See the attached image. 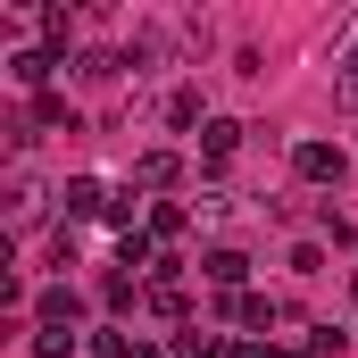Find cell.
Returning <instances> with one entry per match:
<instances>
[{"label": "cell", "instance_id": "1", "mask_svg": "<svg viewBox=\"0 0 358 358\" xmlns=\"http://www.w3.org/2000/svg\"><path fill=\"white\" fill-rule=\"evenodd\" d=\"M292 176H300V183H325V192H342L350 150H342V142H292Z\"/></svg>", "mask_w": 358, "mask_h": 358}, {"label": "cell", "instance_id": "2", "mask_svg": "<svg viewBox=\"0 0 358 358\" xmlns=\"http://www.w3.org/2000/svg\"><path fill=\"white\" fill-rule=\"evenodd\" d=\"M225 317H234V325H250V334H275V325H292V300H275V292H234V300H225Z\"/></svg>", "mask_w": 358, "mask_h": 358}, {"label": "cell", "instance_id": "3", "mask_svg": "<svg viewBox=\"0 0 358 358\" xmlns=\"http://www.w3.org/2000/svg\"><path fill=\"white\" fill-rule=\"evenodd\" d=\"M59 67H67V59H50L42 42H25V50H8V84H17V92H34V100L50 92V76H59Z\"/></svg>", "mask_w": 358, "mask_h": 358}, {"label": "cell", "instance_id": "4", "mask_svg": "<svg viewBox=\"0 0 358 358\" xmlns=\"http://www.w3.org/2000/svg\"><path fill=\"white\" fill-rule=\"evenodd\" d=\"M108 200H117V192H108L100 176H67V192H59V208H67V225H84V217H108Z\"/></svg>", "mask_w": 358, "mask_h": 358}, {"label": "cell", "instance_id": "5", "mask_svg": "<svg viewBox=\"0 0 358 358\" xmlns=\"http://www.w3.org/2000/svg\"><path fill=\"white\" fill-rule=\"evenodd\" d=\"M183 183V150H142V159H134V192H142V200H150V192H176Z\"/></svg>", "mask_w": 358, "mask_h": 358}, {"label": "cell", "instance_id": "6", "mask_svg": "<svg viewBox=\"0 0 358 358\" xmlns=\"http://www.w3.org/2000/svg\"><path fill=\"white\" fill-rule=\"evenodd\" d=\"M192 217H200V208H183V200H150V217H142V234H150V242H167V250H176L183 234H192Z\"/></svg>", "mask_w": 358, "mask_h": 358}, {"label": "cell", "instance_id": "7", "mask_svg": "<svg viewBox=\"0 0 358 358\" xmlns=\"http://www.w3.org/2000/svg\"><path fill=\"white\" fill-rule=\"evenodd\" d=\"M25 134H76V100H67V92H42V100L25 108Z\"/></svg>", "mask_w": 358, "mask_h": 358}, {"label": "cell", "instance_id": "8", "mask_svg": "<svg viewBox=\"0 0 358 358\" xmlns=\"http://www.w3.org/2000/svg\"><path fill=\"white\" fill-rule=\"evenodd\" d=\"M34 325H84V292H76V283H50V292L34 300Z\"/></svg>", "mask_w": 358, "mask_h": 358}, {"label": "cell", "instance_id": "9", "mask_svg": "<svg viewBox=\"0 0 358 358\" xmlns=\"http://www.w3.org/2000/svg\"><path fill=\"white\" fill-rule=\"evenodd\" d=\"M200 275H208L225 300H234V292H250V259H242V250H208V259H200Z\"/></svg>", "mask_w": 358, "mask_h": 358}, {"label": "cell", "instance_id": "10", "mask_svg": "<svg viewBox=\"0 0 358 358\" xmlns=\"http://www.w3.org/2000/svg\"><path fill=\"white\" fill-rule=\"evenodd\" d=\"M42 50H50V59H67V67H76V8H59V0H50V8H42Z\"/></svg>", "mask_w": 358, "mask_h": 358}, {"label": "cell", "instance_id": "11", "mask_svg": "<svg viewBox=\"0 0 358 358\" xmlns=\"http://www.w3.org/2000/svg\"><path fill=\"white\" fill-rule=\"evenodd\" d=\"M242 134H250V125H234V117H208V125H200V159H208V167H225V159L242 150Z\"/></svg>", "mask_w": 358, "mask_h": 358}, {"label": "cell", "instance_id": "12", "mask_svg": "<svg viewBox=\"0 0 358 358\" xmlns=\"http://www.w3.org/2000/svg\"><path fill=\"white\" fill-rule=\"evenodd\" d=\"M25 350H34V358H76L84 334H76V325H25Z\"/></svg>", "mask_w": 358, "mask_h": 358}, {"label": "cell", "instance_id": "13", "mask_svg": "<svg viewBox=\"0 0 358 358\" xmlns=\"http://www.w3.org/2000/svg\"><path fill=\"white\" fill-rule=\"evenodd\" d=\"M117 76H125L117 50H76V84H117Z\"/></svg>", "mask_w": 358, "mask_h": 358}, {"label": "cell", "instance_id": "14", "mask_svg": "<svg viewBox=\"0 0 358 358\" xmlns=\"http://www.w3.org/2000/svg\"><path fill=\"white\" fill-rule=\"evenodd\" d=\"M342 350H350L342 325H300V358H342Z\"/></svg>", "mask_w": 358, "mask_h": 358}, {"label": "cell", "instance_id": "15", "mask_svg": "<svg viewBox=\"0 0 358 358\" xmlns=\"http://www.w3.org/2000/svg\"><path fill=\"white\" fill-rule=\"evenodd\" d=\"M167 125H176V134L208 125V108H200V92H192V84H176V92H167Z\"/></svg>", "mask_w": 358, "mask_h": 358}, {"label": "cell", "instance_id": "16", "mask_svg": "<svg viewBox=\"0 0 358 358\" xmlns=\"http://www.w3.org/2000/svg\"><path fill=\"white\" fill-rule=\"evenodd\" d=\"M0 208H8V225H25V217L42 208V183H34V176H8V200H0Z\"/></svg>", "mask_w": 358, "mask_h": 358}, {"label": "cell", "instance_id": "17", "mask_svg": "<svg viewBox=\"0 0 358 358\" xmlns=\"http://www.w3.org/2000/svg\"><path fill=\"white\" fill-rule=\"evenodd\" d=\"M150 317L183 325V317H192V292H183V283H150Z\"/></svg>", "mask_w": 358, "mask_h": 358}, {"label": "cell", "instance_id": "18", "mask_svg": "<svg viewBox=\"0 0 358 358\" xmlns=\"http://www.w3.org/2000/svg\"><path fill=\"white\" fill-rule=\"evenodd\" d=\"M84 350H92V358H134L142 342H125V325H92V334H84Z\"/></svg>", "mask_w": 358, "mask_h": 358}, {"label": "cell", "instance_id": "19", "mask_svg": "<svg viewBox=\"0 0 358 358\" xmlns=\"http://www.w3.org/2000/svg\"><path fill=\"white\" fill-rule=\"evenodd\" d=\"M317 234H325V242H334V250H350V242H358V225H350V217H342V208H334V200H325V208H317Z\"/></svg>", "mask_w": 358, "mask_h": 358}, {"label": "cell", "instance_id": "20", "mask_svg": "<svg viewBox=\"0 0 358 358\" xmlns=\"http://www.w3.org/2000/svg\"><path fill=\"white\" fill-rule=\"evenodd\" d=\"M342 108H358V59L342 67Z\"/></svg>", "mask_w": 358, "mask_h": 358}, {"label": "cell", "instance_id": "21", "mask_svg": "<svg viewBox=\"0 0 358 358\" xmlns=\"http://www.w3.org/2000/svg\"><path fill=\"white\" fill-rule=\"evenodd\" d=\"M250 358H300V350H283V342H250Z\"/></svg>", "mask_w": 358, "mask_h": 358}, {"label": "cell", "instance_id": "22", "mask_svg": "<svg viewBox=\"0 0 358 358\" xmlns=\"http://www.w3.org/2000/svg\"><path fill=\"white\" fill-rule=\"evenodd\" d=\"M350 300H358V275H350Z\"/></svg>", "mask_w": 358, "mask_h": 358}]
</instances>
